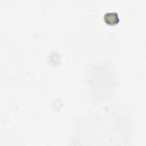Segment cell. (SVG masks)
Segmentation results:
<instances>
[{"instance_id":"obj_1","label":"cell","mask_w":146,"mask_h":146,"mask_svg":"<svg viewBox=\"0 0 146 146\" xmlns=\"http://www.w3.org/2000/svg\"><path fill=\"white\" fill-rule=\"evenodd\" d=\"M103 18L104 22L110 25H116L119 21L118 14L116 12L106 13L104 15Z\"/></svg>"}]
</instances>
